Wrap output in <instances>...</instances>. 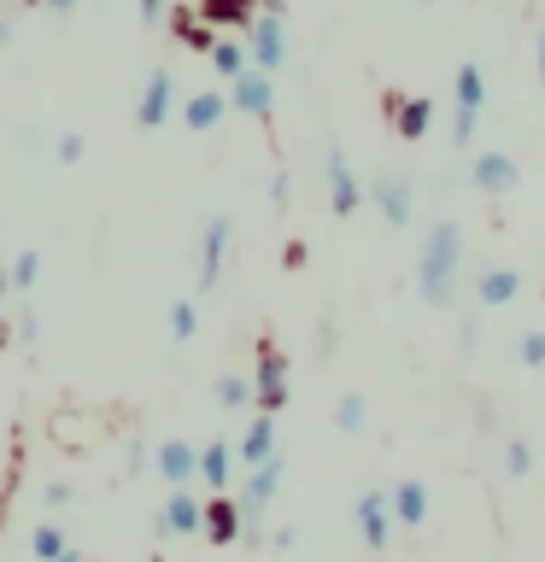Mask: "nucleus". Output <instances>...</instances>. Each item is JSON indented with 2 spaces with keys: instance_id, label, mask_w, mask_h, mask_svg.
<instances>
[{
  "instance_id": "a878e982",
  "label": "nucleus",
  "mask_w": 545,
  "mask_h": 562,
  "mask_svg": "<svg viewBox=\"0 0 545 562\" xmlns=\"http://www.w3.org/2000/svg\"><path fill=\"white\" fill-rule=\"evenodd\" d=\"M30 544H35V557H42V562H53V557L65 551V533H59V527H53V521H42V527H35V533H30Z\"/></svg>"
},
{
  "instance_id": "2eb2a0df",
  "label": "nucleus",
  "mask_w": 545,
  "mask_h": 562,
  "mask_svg": "<svg viewBox=\"0 0 545 562\" xmlns=\"http://www.w3.org/2000/svg\"><path fill=\"white\" fill-rule=\"evenodd\" d=\"M369 193H376V205H381V217H387V223H393V228H404V223H411V188H404V182H399V176H381V182H376V188H369Z\"/></svg>"
},
{
  "instance_id": "0eeeda50",
  "label": "nucleus",
  "mask_w": 545,
  "mask_h": 562,
  "mask_svg": "<svg viewBox=\"0 0 545 562\" xmlns=\"http://www.w3.org/2000/svg\"><path fill=\"white\" fill-rule=\"evenodd\" d=\"M358 533L369 551H387V539H393V504H387V492H364L358 498Z\"/></svg>"
},
{
  "instance_id": "aec40b11",
  "label": "nucleus",
  "mask_w": 545,
  "mask_h": 562,
  "mask_svg": "<svg viewBox=\"0 0 545 562\" xmlns=\"http://www.w3.org/2000/svg\"><path fill=\"white\" fill-rule=\"evenodd\" d=\"M229 463H235V451H229V439H211V446H200V481L205 486H229V474H235V469H229Z\"/></svg>"
},
{
  "instance_id": "ddd939ff",
  "label": "nucleus",
  "mask_w": 545,
  "mask_h": 562,
  "mask_svg": "<svg viewBox=\"0 0 545 562\" xmlns=\"http://www.w3.org/2000/svg\"><path fill=\"white\" fill-rule=\"evenodd\" d=\"M387 504H393V521H404V527L429 521V486L422 481H399L393 492H387Z\"/></svg>"
},
{
  "instance_id": "f8f14e48",
  "label": "nucleus",
  "mask_w": 545,
  "mask_h": 562,
  "mask_svg": "<svg viewBox=\"0 0 545 562\" xmlns=\"http://www.w3.org/2000/svg\"><path fill=\"white\" fill-rule=\"evenodd\" d=\"M516 182H522L516 158H504V153H475V188H481V193H510Z\"/></svg>"
},
{
  "instance_id": "7ed1b4c3",
  "label": "nucleus",
  "mask_w": 545,
  "mask_h": 562,
  "mask_svg": "<svg viewBox=\"0 0 545 562\" xmlns=\"http://www.w3.org/2000/svg\"><path fill=\"white\" fill-rule=\"evenodd\" d=\"M253 404L258 411H281L288 404V358L270 346V340H258V375H253Z\"/></svg>"
},
{
  "instance_id": "c85d7f7f",
  "label": "nucleus",
  "mask_w": 545,
  "mask_h": 562,
  "mask_svg": "<svg viewBox=\"0 0 545 562\" xmlns=\"http://www.w3.org/2000/svg\"><path fill=\"white\" fill-rule=\"evenodd\" d=\"M211 42H218V35H211L205 18H193V24L182 30V47H188V53H211Z\"/></svg>"
},
{
  "instance_id": "f257e3e1",
  "label": "nucleus",
  "mask_w": 545,
  "mask_h": 562,
  "mask_svg": "<svg viewBox=\"0 0 545 562\" xmlns=\"http://www.w3.org/2000/svg\"><path fill=\"white\" fill-rule=\"evenodd\" d=\"M457 263H464V228L457 223H434L422 235V263H416V288L422 305H452L457 299Z\"/></svg>"
},
{
  "instance_id": "a211bd4d",
  "label": "nucleus",
  "mask_w": 545,
  "mask_h": 562,
  "mask_svg": "<svg viewBox=\"0 0 545 562\" xmlns=\"http://www.w3.org/2000/svg\"><path fill=\"white\" fill-rule=\"evenodd\" d=\"M158 533H200V504H193V498H188L182 486L170 492L165 516H158Z\"/></svg>"
},
{
  "instance_id": "4468645a",
  "label": "nucleus",
  "mask_w": 545,
  "mask_h": 562,
  "mask_svg": "<svg viewBox=\"0 0 545 562\" xmlns=\"http://www.w3.org/2000/svg\"><path fill=\"white\" fill-rule=\"evenodd\" d=\"M193 12H200L211 30H218V24H223V30H246V24L258 18V0H200Z\"/></svg>"
},
{
  "instance_id": "6e6552de",
  "label": "nucleus",
  "mask_w": 545,
  "mask_h": 562,
  "mask_svg": "<svg viewBox=\"0 0 545 562\" xmlns=\"http://www.w3.org/2000/svg\"><path fill=\"white\" fill-rule=\"evenodd\" d=\"M270 100H276V88H270V70H241V77H235V112L258 117L264 130H270Z\"/></svg>"
},
{
  "instance_id": "7c9ffc66",
  "label": "nucleus",
  "mask_w": 545,
  "mask_h": 562,
  "mask_svg": "<svg viewBox=\"0 0 545 562\" xmlns=\"http://www.w3.org/2000/svg\"><path fill=\"white\" fill-rule=\"evenodd\" d=\"M475 130H481V112H469V105H457V123H452V140H475Z\"/></svg>"
},
{
  "instance_id": "473e14b6",
  "label": "nucleus",
  "mask_w": 545,
  "mask_h": 562,
  "mask_svg": "<svg viewBox=\"0 0 545 562\" xmlns=\"http://www.w3.org/2000/svg\"><path fill=\"white\" fill-rule=\"evenodd\" d=\"M59 165H82V135H59Z\"/></svg>"
},
{
  "instance_id": "c756f323",
  "label": "nucleus",
  "mask_w": 545,
  "mask_h": 562,
  "mask_svg": "<svg viewBox=\"0 0 545 562\" xmlns=\"http://www.w3.org/2000/svg\"><path fill=\"white\" fill-rule=\"evenodd\" d=\"M516 358H522L527 369H545V334H522V340H516Z\"/></svg>"
},
{
  "instance_id": "72a5a7b5",
  "label": "nucleus",
  "mask_w": 545,
  "mask_h": 562,
  "mask_svg": "<svg viewBox=\"0 0 545 562\" xmlns=\"http://www.w3.org/2000/svg\"><path fill=\"white\" fill-rule=\"evenodd\" d=\"M165 18V0H141V24H158Z\"/></svg>"
},
{
  "instance_id": "5701e85b",
  "label": "nucleus",
  "mask_w": 545,
  "mask_h": 562,
  "mask_svg": "<svg viewBox=\"0 0 545 562\" xmlns=\"http://www.w3.org/2000/svg\"><path fill=\"white\" fill-rule=\"evenodd\" d=\"M211 65H218V77H229V82H235L241 70H253V53H246V47H235V42H211Z\"/></svg>"
},
{
  "instance_id": "b1692460",
  "label": "nucleus",
  "mask_w": 545,
  "mask_h": 562,
  "mask_svg": "<svg viewBox=\"0 0 545 562\" xmlns=\"http://www.w3.org/2000/svg\"><path fill=\"white\" fill-rule=\"evenodd\" d=\"M200 334V305L193 299H176L170 305V340H193Z\"/></svg>"
},
{
  "instance_id": "4be33fe9",
  "label": "nucleus",
  "mask_w": 545,
  "mask_h": 562,
  "mask_svg": "<svg viewBox=\"0 0 545 562\" xmlns=\"http://www.w3.org/2000/svg\"><path fill=\"white\" fill-rule=\"evenodd\" d=\"M182 123H188V130H218V123H223V94H188Z\"/></svg>"
},
{
  "instance_id": "f3484780",
  "label": "nucleus",
  "mask_w": 545,
  "mask_h": 562,
  "mask_svg": "<svg viewBox=\"0 0 545 562\" xmlns=\"http://www.w3.org/2000/svg\"><path fill=\"white\" fill-rule=\"evenodd\" d=\"M270 451H276V416H270V411H258V422L241 434V463L253 469V463H264Z\"/></svg>"
},
{
  "instance_id": "20e7f679",
  "label": "nucleus",
  "mask_w": 545,
  "mask_h": 562,
  "mask_svg": "<svg viewBox=\"0 0 545 562\" xmlns=\"http://www.w3.org/2000/svg\"><path fill=\"white\" fill-rule=\"evenodd\" d=\"M246 35H253L258 70H281V65H288V24H281V12H258L253 24H246Z\"/></svg>"
},
{
  "instance_id": "e433bc0d",
  "label": "nucleus",
  "mask_w": 545,
  "mask_h": 562,
  "mask_svg": "<svg viewBox=\"0 0 545 562\" xmlns=\"http://www.w3.org/2000/svg\"><path fill=\"white\" fill-rule=\"evenodd\" d=\"M258 12H281V18H288V0H258Z\"/></svg>"
},
{
  "instance_id": "bb28decb",
  "label": "nucleus",
  "mask_w": 545,
  "mask_h": 562,
  "mask_svg": "<svg viewBox=\"0 0 545 562\" xmlns=\"http://www.w3.org/2000/svg\"><path fill=\"white\" fill-rule=\"evenodd\" d=\"M218 404H229V411H235V404H253V381H246V375L218 381Z\"/></svg>"
},
{
  "instance_id": "c9c22d12",
  "label": "nucleus",
  "mask_w": 545,
  "mask_h": 562,
  "mask_svg": "<svg viewBox=\"0 0 545 562\" xmlns=\"http://www.w3.org/2000/svg\"><path fill=\"white\" fill-rule=\"evenodd\" d=\"M42 7H47L53 18H70V12H77V0H42Z\"/></svg>"
},
{
  "instance_id": "dca6fc26",
  "label": "nucleus",
  "mask_w": 545,
  "mask_h": 562,
  "mask_svg": "<svg viewBox=\"0 0 545 562\" xmlns=\"http://www.w3.org/2000/svg\"><path fill=\"white\" fill-rule=\"evenodd\" d=\"M387 123H393V135H399V140H422V135H429V123H434V105L404 94V100H399V112L387 117Z\"/></svg>"
},
{
  "instance_id": "f704fd0d",
  "label": "nucleus",
  "mask_w": 545,
  "mask_h": 562,
  "mask_svg": "<svg viewBox=\"0 0 545 562\" xmlns=\"http://www.w3.org/2000/svg\"><path fill=\"white\" fill-rule=\"evenodd\" d=\"M47 504H53V509L70 504V486H65V481H53V486H47Z\"/></svg>"
},
{
  "instance_id": "423d86ee",
  "label": "nucleus",
  "mask_w": 545,
  "mask_h": 562,
  "mask_svg": "<svg viewBox=\"0 0 545 562\" xmlns=\"http://www.w3.org/2000/svg\"><path fill=\"white\" fill-rule=\"evenodd\" d=\"M329 205H334V217H352L364 205V188H358V176H352L341 147H329Z\"/></svg>"
},
{
  "instance_id": "58836bf2",
  "label": "nucleus",
  "mask_w": 545,
  "mask_h": 562,
  "mask_svg": "<svg viewBox=\"0 0 545 562\" xmlns=\"http://www.w3.org/2000/svg\"><path fill=\"white\" fill-rule=\"evenodd\" d=\"M53 562H88V557H82V551H70V544H65V551L53 557Z\"/></svg>"
},
{
  "instance_id": "4c0bfd02",
  "label": "nucleus",
  "mask_w": 545,
  "mask_h": 562,
  "mask_svg": "<svg viewBox=\"0 0 545 562\" xmlns=\"http://www.w3.org/2000/svg\"><path fill=\"white\" fill-rule=\"evenodd\" d=\"M0 47H12V18H0Z\"/></svg>"
},
{
  "instance_id": "39448f33",
  "label": "nucleus",
  "mask_w": 545,
  "mask_h": 562,
  "mask_svg": "<svg viewBox=\"0 0 545 562\" xmlns=\"http://www.w3.org/2000/svg\"><path fill=\"white\" fill-rule=\"evenodd\" d=\"M229 235H235V228H229V217H211V223H205V235H200V281H193L200 293L218 288V276H223V252H229Z\"/></svg>"
},
{
  "instance_id": "1a4fd4ad",
  "label": "nucleus",
  "mask_w": 545,
  "mask_h": 562,
  "mask_svg": "<svg viewBox=\"0 0 545 562\" xmlns=\"http://www.w3.org/2000/svg\"><path fill=\"white\" fill-rule=\"evenodd\" d=\"M200 533L211 539V544H235L241 539V504L235 498H211V504H200Z\"/></svg>"
},
{
  "instance_id": "412c9836",
  "label": "nucleus",
  "mask_w": 545,
  "mask_h": 562,
  "mask_svg": "<svg viewBox=\"0 0 545 562\" xmlns=\"http://www.w3.org/2000/svg\"><path fill=\"white\" fill-rule=\"evenodd\" d=\"M452 94H457V105H469V112H481V105H487V77H481V65H457V77H452Z\"/></svg>"
},
{
  "instance_id": "a19ab883",
  "label": "nucleus",
  "mask_w": 545,
  "mask_h": 562,
  "mask_svg": "<svg viewBox=\"0 0 545 562\" xmlns=\"http://www.w3.org/2000/svg\"><path fill=\"white\" fill-rule=\"evenodd\" d=\"M7 288H12V276H7V270H0V299H7Z\"/></svg>"
},
{
  "instance_id": "79ce46f5",
  "label": "nucleus",
  "mask_w": 545,
  "mask_h": 562,
  "mask_svg": "<svg viewBox=\"0 0 545 562\" xmlns=\"http://www.w3.org/2000/svg\"><path fill=\"white\" fill-rule=\"evenodd\" d=\"M422 7H429V0H422Z\"/></svg>"
},
{
  "instance_id": "9d476101",
  "label": "nucleus",
  "mask_w": 545,
  "mask_h": 562,
  "mask_svg": "<svg viewBox=\"0 0 545 562\" xmlns=\"http://www.w3.org/2000/svg\"><path fill=\"white\" fill-rule=\"evenodd\" d=\"M165 117H170V70L158 65V70H147V88H141L135 123H141V130H158Z\"/></svg>"
},
{
  "instance_id": "9b49d317",
  "label": "nucleus",
  "mask_w": 545,
  "mask_h": 562,
  "mask_svg": "<svg viewBox=\"0 0 545 562\" xmlns=\"http://www.w3.org/2000/svg\"><path fill=\"white\" fill-rule=\"evenodd\" d=\"M153 463H158V474H165L170 486H188L193 474H200V451H193L188 439H165V446H158V457H153Z\"/></svg>"
},
{
  "instance_id": "6ab92c4d",
  "label": "nucleus",
  "mask_w": 545,
  "mask_h": 562,
  "mask_svg": "<svg viewBox=\"0 0 545 562\" xmlns=\"http://www.w3.org/2000/svg\"><path fill=\"white\" fill-rule=\"evenodd\" d=\"M516 293H522V276H516V270H487L481 281H475V299H481L487 311H492V305H510Z\"/></svg>"
},
{
  "instance_id": "f03ea898",
  "label": "nucleus",
  "mask_w": 545,
  "mask_h": 562,
  "mask_svg": "<svg viewBox=\"0 0 545 562\" xmlns=\"http://www.w3.org/2000/svg\"><path fill=\"white\" fill-rule=\"evenodd\" d=\"M281 474H288V451H270V457H264V463H253V474H246V481H241V539L246 544H258L264 539V509H270V498H276V492H281Z\"/></svg>"
},
{
  "instance_id": "cd10ccee",
  "label": "nucleus",
  "mask_w": 545,
  "mask_h": 562,
  "mask_svg": "<svg viewBox=\"0 0 545 562\" xmlns=\"http://www.w3.org/2000/svg\"><path fill=\"white\" fill-rule=\"evenodd\" d=\"M12 288H35V276H42V252H18V263H12Z\"/></svg>"
},
{
  "instance_id": "ea45409f",
  "label": "nucleus",
  "mask_w": 545,
  "mask_h": 562,
  "mask_svg": "<svg viewBox=\"0 0 545 562\" xmlns=\"http://www.w3.org/2000/svg\"><path fill=\"white\" fill-rule=\"evenodd\" d=\"M540 77H545V30H540Z\"/></svg>"
},
{
  "instance_id": "393cba45",
  "label": "nucleus",
  "mask_w": 545,
  "mask_h": 562,
  "mask_svg": "<svg viewBox=\"0 0 545 562\" xmlns=\"http://www.w3.org/2000/svg\"><path fill=\"white\" fill-rule=\"evenodd\" d=\"M364 416H369L364 393H346L341 404H334V428H341V434H358V428H364Z\"/></svg>"
},
{
  "instance_id": "2f4dec72",
  "label": "nucleus",
  "mask_w": 545,
  "mask_h": 562,
  "mask_svg": "<svg viewBox=\"0 0 545 562\" xmlns=\"http://www.w3.org/2000/svg\"><path fill=\"white\" fill-rule=\"evenodd\" d=\"M504 463H510V474H516V481H522V474H527V469H534V451H527V446H522V439H516V446H510V451H504Z\"/></svg>"
}]
</instances>
